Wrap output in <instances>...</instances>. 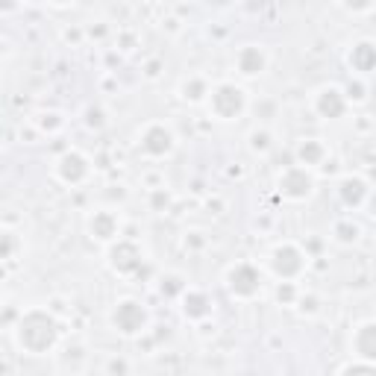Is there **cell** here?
I'll return each instance as SVG.
<instances>
[{"instance_id": "obj_1", "label": "cell", "mask_w": 376, "mask_h": 376, "mask_svg": "<svg viewBox=\"0 0 376 376\" xmlns=\"http://www.w3.org/2000/svg\"><path fill=\"white\" fill-rule=\"evenodd\" d=\"M18 344L32 356H41L56 344V320L41 309H32L18 324Z\"/></svg>"}, {"instance_id": "obj_2", "label": "cell", "mask_w": 376, "mask_h": 376, "mask_svg": "<svg viewBox=\"0 0 376 376\" xmlns=\"http://www.w3.org/2000/svg\"><path fill=\"white\" fill-rule=\"evenodd\" d=\"M241 109H244V92H241L238 85L224 83V85H218L212 92V112L218 118L229 121V118L241 115Z\"/></svg>"}, {"instance_id": "obj_3", "label": "cell", "mask_w": 376, "mask_h": 376, "mask_svg": "<svg viewBox=\"0 0 376 376\" xmlns=\"http://www.w3.org/2000/svg\"><path fill=\"white\" fill-rule=\"evenodd\" d=\"M271 268L276 276H282V280H294V276L306 268V256L294 244H282V247L273 250Z\"/></svg>"}, {"instance_id": "obj_4", "label": "cell", "mask_w": 376, "mask_h": 376, "mask_svg": "<svg viewBox=\"0 0 376 376\" xmlns=\"http://www.w3.org/2000/svg\"><path fill=\"white\" fill-rule=\"evenodd\" d=\"M262 289V276L259 271L253 268V264H236V268L229 271V291L236 297H256Z\"/></svg>"}, {"instance_id": "obj_5", "label": "cell", "mask_w": 376, "mask_h": 376, "mask_svg": "<svg viewBox=\"0 0 376 376\" xmlns=\"http://www.w3.org/2000/svg\"><path fill=\"white\" fill-rule=\"evenodd\" d=\"M112 320L124 335H132V333H138V329H145L147 312L136 300H124V303H118V309L112 312Z\"/></svg>"}, {"instance_id": "obj_6", "label": "cell", "mask_w": 376, "mask_h": 376, "mask_svg": "<svg viewBox=\"0 0 376 376\" xmlns=\"http://www.w3.org/2000/svg\"><path fill=\"white\" fill-rule=\"evenodd\" d=\"M312 176H309L303 168H289L282 176H280V188L285 197H291V200H303V197L312 194Z\"/></svg>"}, {"instance_id": "obj_7", "label": "cell", "mask_w": 376, "mask_h": 376, "mask_svg": "<svg viewBox=\"0 0 376 376\" xmlns=\"http://www.w3.org/2000/svg\"><path fill=\"white\" fill-rule=\"evenodd\" d=\"M141 147H145V153H150V156H165V153L174 147V136L162 124H153L145 129V136H141Z\"/></svg>"}, {"instance_id": "obj_8", "label": "cell", "mask_w": 376, "mask_h": 376, "mask_svg": "<svg viewBox=\"0 0 376 376\" xmlns=\"http://www.w3.org/2000/svg\"><path fill=\"white\" fill-rule=\"evenodd\" d=\"M109 262H112V268H115L118 273H129V271L138 268L141 253H138L136 244H129V241H121V244L112 247V253H109Z\"/></svg>"}, {"instance_id": "obj_9", "label": "cell", "mask_w": 376, "mask_h": 376, "mask_svg": "<svg viewBox=\"0 0 376 376\" xmlns=\"http://www.w3.org/2000/svg\"><path fill=\"white\" fill-rule=\"evenodd\" d=\"M315 109L324 118H341L344 115V109H347V101H344V94H341L338 88H324V92L317 94V101H315Z\"/></svg>"}, {"instance_id": "obj_10", "label": "cell", "mask_w": 376, "mask_h": 376, "mask_svg": "<svg viewBox=\"0 0 376 376\" xmlns=\"http://www.w3.org/2000/svg\"><path fill=\"white\" fill-rule=\"evenodd\" d=\"M59 176L65 182H83L88 176V162L80 156V153H65L59 159Z\"/></svg>"}, {"instance_id": "obj_11", "label": "cell", "mask_w": 376, "mask_h": 376, "mask_svg": "<svg viewBox=\"0 0 376 376\" xmlns=\"http://www.w3.org/2000/svg\"><path fill=\"white\" fill-rule=\"evenodd\" d=\"M353 350H356L364 362H376V324H364L356 329Z\"/></svg>"}, {"instance_id": "obj_12", "label": "cell", "mask_w": 376, "mask_h": 376, "mask_svg": "<svg viewBox=\"0 0 376 376\" xmlns=\"http://www.w3.org/2000/svg\"><path fill=\"white\" fill-rule=\"evenodd\" d=\"M236 62H238V71L247 76H256L264 71V53L259 48H241Z\"/></svg>"}, {"instance_id": "obj_13", "label": "cell", "mask_w": 376, "mask_h": 376, "mask_svg": "<svg viewBox=\"0 0 376 376\" xmlns=\"http://www.w3.org/2000/svg\"><path fill=\"white\" fill-rule=\"evenodd\" d=\"M350 65L356 71H373L376 68V44H370V41L356 44L350 53Z\"/></svg>"}, {"instance_id": "obj_14", "label": "cell", "mask_w": 376, "mask_h": 376, "mask_svg": "<svg viewBox=\"0 0 376 376\" xmlns=\"http://www.w3.org/2000/svg\"><path fill=\"white\" fill-rule=\"evenodd\" d=\"M88 229H92V236L94 238H101V241H109L118 232V218L112 212H94L92 218V224H88Z\"/></svg>"}, {"instance_id": "obj_15", "label": "cell", "mask_w": 376, "mask_h": 376, "mask_svg": "<svg viewBox=\"0 0 376 376\" xmlns=\"http://www.w3.org/2000/svg\"><path fill=\"white\" fill-rule=\"evenodd\" d=\"M364 194H368V188H364L359 176H347V180L341 182V197H344L347 206H359L364 200Z\"/></svg>"}, {"instance_id": "obj_16", "label": "cell", "mask_w": 376, "mask_h": 376, "mask_svg": "<svg viewBox=\"0 0 376 376\" xmlns=\"http://www.w3.org/2000/svg\"><path fill=\"white\" fill-rule=\"evenodd\" d=\"M182 309H185L188 317H206V315H209V300H206L203 294L194 291V294L185 297V306H182Z\"/></svg>"}, {"instance_id": "obj_17", "label": "cell", "mask_w": 376, "mask_h": 376, "mask_svg": "<svg viewBox=\"0 0 376 376\" xmlns=\"http://www.w3.org/2000/svg\"><path fill=\"white\" fill-rule=\"evenodd\" d=\"M300 159L306 165H317L320 159H324V145H320V141H303V145H300Z\"/></svg>"}, {"instance_id": "obj_18", "label": "cell", "mask_w": 376, "mask_h": 376, "mask_svg": "<svg viewBox=\"0 0 376 376\" xmlns=\"http://www.w3.org/2000/svg\"><path fill=\"white\" fill-rule=\"evenodd\" d=\"M182 92H185L188 101H200V97L206 94V83L203 80H191V83L182 85Z\"/></svg>"}, {"instance_id": "obj_19", "label": "cell", "mask_w": 376, "mask_h": 376, "mask_svg": "<svg viewBox=\"0 0 376 376\" xmlns=\"http://www.w3.org/2000/svg\"><path fill=\"white\" fill-rule=\"evenodd\" d=\"M344 376H376V368H373L370 362H362V364H353V368H347Z\"/></svg>"}, {"instance_id": "obj_20", "label": "cell", "mask_w": 376, "mask_h": 376, "mask_svg": "<svg viewBox=\"0 0 376 376\" xmlns=\"http://www.w3.org/2000/svg\"><path fill=\"white\" fill-rule=\"evenodd\" d=\"M268 132H253V138H250V147L253 150H268Z\"/></svg>"}, {"instance_id": "obj_21", "label": "cell", "mask_w": 376, "mask_h": 376, "mask_svg": "<svg viewBox=\"0 0 376 376\" xmlns=\"http://www.w3.org/2000/svg\"><path fill=\"white\" fill-rule=\"evenodd\" d=\"M276 297H280V300H285V303H291V300H294V289H291V285H280Z\"/></svg>"}, {"instance_id": "obj_22", "label": "cell", "mask_w": 376, "mask_h": 376, "mask_svg": "<svg viewBox=\"0 0 376 376\" xmlns=\"http://www.w3.org/2000/svg\"><path fill=\"white\" fill-rule=\"evenodd\" d=\"M338 232H341V238H344V241H350V238H356V227H347V224H338Z\"/></svg>"}, {"instance_id": "obj_23", "label": "cell", "mask_w": 376, "mask_h": 376, "mask_svg": "<svg viewBox=\"0 0 376 376\" xmlns=\"http://www.w3.org/2000/svg\"><path fill=\"white\" fill-rule=\"evenodd\" d=\"M373 215H376V197H373Z\"/></svg>"}]
</instances>
